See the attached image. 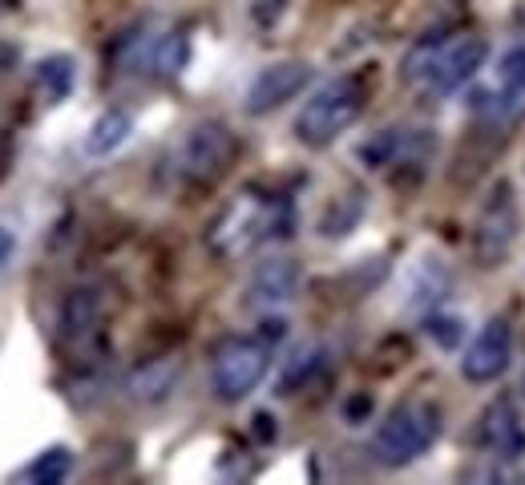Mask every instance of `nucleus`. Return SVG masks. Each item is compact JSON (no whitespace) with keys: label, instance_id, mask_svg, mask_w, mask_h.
Returning a JSON list of instances; mask_svg holds the SVG:
<instances>
[{"label":"nucleus","instance_id":"1","mask_svg":"<svg viewBox=\"0 0 525 485\" xmlns=\"http://www.w3.org/2000/svg\"><path fill=\"white\" fill-rule=\"evenodd\" d=\"M485 53H489V45L481 33H461L449 41H420L404 57L400 77L420 85L429 97H445V93L461 89L465 81H473V73L485 65Z\"/></svg>","mask_w":525,"mask_h":485},{"label":"nucleus","instance_id":"2","mask_svg":"<svg viewBox=\"0 0 525 485\" xmlns=\"http://www.w3.org/2000/svg\"><path fill=\"white\" fill-rule=\"evenodd\" d=\"M368 106V81L360 73H340L315 89L295 114V142L307 150H328Z\"/></svg>","mask_w":525,"mask_h":485},{"label":"nucleus","instance_id":"3","mask_svg":"<svg viewBox=\"0 0 525 485\" xmlns=\"http://www.w3.org/2000/svg\"><path fill=\"white\" fill-rule=\"evenodd\" d=\"M441 437V409L433 401H400L372 433V461L400 469L412 465L420 453H429L433 441Z\"/></svg>","mask_w":525,"mask_h":485},{"label":"nucleus","instance_id":"4","mask_svg":"<svg viewBox=\"0 0 525 485\" xmlns=\"http://www.w3.org/2000/svg\"><path fill=\"white\" fill-rule=\"evenodd\" d=\"M279 223H287V211L275 199L243 194V199L223 207V215L210 223L206 247L215 255H223V259H239V255L255 251L259 243H267L271 235H279Z\"/></svg>","mask_w":525,"mask_h":485},{"label":"nucleus","instance_id":"5","mask_svg":"<svg viewBox=\"0 0 525 485\" xmlns=\"http://www.w3.org/2000/svg\"><path fill=\"white\" fill-rule=\"evenodd\" d=\"M235 158H239V138L231 134V126L198 122L186 130V138L174 154V170L186 190H210L231 174Z\"/></svg>","mask_w":525,"mask_h":485},{"label":"nucleus","instance_id":"6","mask_svg":"<svg viewBox=\"0 0 525 485\" xmlns=\"http://www.w3.org/2000/svg\"><path fill=\"white\" fill-rule=\"evenodd\" d=\"M521 235V203H517V190L509 178H493L489 190L481 194V207H477V219H473V235H469V247H473V259L481 267H501L513 251Z\"/></svg>","mask_w":525,"mask_h":485},{"label":"nucleus","instance_id":"7","mask_svg":"<svg viewBox=\"0 0 525 485\" xmlns=\"http://www.w3.org/2000/svg\"><path fill=\"white\" fill-rule=\"evenodd\" d=\"M271 368V344L263 336H227L210 356V388L227 405L247 401Z\"/></svg>","mask_w":525,"mask_h":485},{"label":"nucleus","instance_id":"8","mask_svg":"<svg viewBox=\"0 0 525 485\" xmlns=\"http://www.w3.org/2000/svg\"><path fill=\"white\" fill-rule=\"evenodd\" d=\"M186 57H190V37L182 29H166V33H154V29H130L126 41H122V61L126 69L142 73V77H154V81H170L186 69Z\"/></svg>","mask_w":525,"mask_h":485},{"label":"nucleus","instance_id":"9","mask_svg":"<svg viewBox=\"0 0 525 485\" xmlns=\"http://www.w3.org/2000/svg\"><path fill=\"white\" fill-rule=\"evenodd\" d=\"M311 85V65L307 61H271L255 73V81L247 85V97H243V110L251 118H267L275 114L279 106H287L291 97H299L303 89Z\"/></svg>","mask_w":525,"mask_h":485},{"label":"nucleus","instance_id":"10","mask_svg":"<svg viewBox=\"0 0 525 485\" xmlns=\"http://www.w3.org/2000/svg\"><path fill=\"white\" fill-rule=\"evenodd\" d=\"M513 360V320L509 316H489L481 332L465 344L461 356V376L469 384H493Z\"/></svg>","mask_w":525,"mask_h":485},{"label":"nucleus","instance_id":"11","mask_svg":"<svg viewBox=\"0 0 525 485\" xmlns=\"http://www.w3.org/2000/svg\"><path fill=\"white\" fill-rule=\"evenodd\" d=\"M477 110L497 130L509 126V122H517V118H525V41L513 45L501 57V65H497V89L481 93Z\"/></svg>","mask_w":525,"mask_h":485},{"label":"nucleus","instance_id":"12","mask_svg":"<svg viewBox=\"0 0 525 485\" xmlns=\"http://www.w3.org/2000/svg\"><path fill=\"white\" fill-rule=\"evenodd\" d=\"M429 150H433V138L429 130L420 126H388L380 130L372 142L360 146V158L364 166L372 170H388V166H425L429 162Z\"/></svg>","mask_w":525,"mask_h":485},{"label":"nucleus","instance_id":"13","mask_svg":"<svg viewBox=\"0 0 525 485\" xmlns=\"http://www.w3.org/2000/svg\"><path fill=\"white\" fill-rule=\"evenodd\" d=\"M101 324H105V296H101V287L81 283V287H73L69 296L61 300L57 328H61V340H65V344L85 348L89 340H97Z\"/></svg>","mask_w":525,"mask_h":485},{"label":"nucleus","instance_id":"14","mask_svg":"<svg viewBox=\"0 0 525 485\" xmlns=\"http://www.w3.org/2000/svg\"><path fill=\"white\" fill-rule=\"evenodd\" d=\"M477 441L485 453L501 457V461H517L525 457V425H521V413L509 397H497L485 413H481V425H477Z\"/></svg>","mask_w":525,"mask_h":485},{"label":"nucleus","instance_id":"15","mask_svg":"<svg viewBox=\"0 0 525 485\" xmlns=\"http://www.w3.org/2000/svg\"><path fill=\"white\" fill-rule=\"evenodd\" d=\"M299 263L291 255H267L255 263L251 271V283H247V300L255 308H279L287 300H295L299 291Z\"/></svg>","mask_w":525,"mask_h":485},{"label":"nucleus","instance_id":"16","mask_svg":"<svg viewBox=\"0 0 525 485\" xmlns=\"http://www.w3.org/2000/svg\"><path fill=\"white\" fill-rule=\"evenodd\" d=\"M182 380V356L166 352V356H150L142 360L130 376H126V393L138 401V405H158L166 401Z\"/></svg>","mask_w":525,"mask_h":485},{"label":"nucleus","instance_id":"17","mask_svg":"<svg viewBox=\"0 0 525 485\" xmlns=\"http://www.w3.org/2000/svg\"><path fill=\"white\" fill-rule=\"evenodd\" d=\"M134 130V118L126 110H105L93 118V126L85 130V154L89 158H110Z\"/></svg>","mask_w":525,"mask_h":485},{"label":"nucleus","instance_id":"18","mask_svg":"<svg viewBox=\"0 0 525 485\" xmlns=\"http://www.w3.org/2000/svg\"><path fill=\"white\" fill-rule=\"evenodd\" d=\"M69 473H73V453L65 445H49L25 465V481L33 485H61Z\"/></svg>","mask_w":525,"mask_h":485},{"label":"nucleus","instance_id":"19","mask_svg":"<svg viewBox=\"0 0 525 485\" xmlns=\"http://www.w3.org/2000/svg\"><path fill=\"white\" fill-rule=\"evenodd\" d=\"M73 77H77V65L65 53H53V57L37 61V81L49 93V102H65V97L73 93Z\"/></svg>","mask_w":525,"mask_h":485},{"label":"nucleus","instance_id":"20","mask_svg":"<svg viewBox=\"0 0 525 485\" xmlns=\"http://www.w3.org/2000/svg\"><path fill=\"white\" fill-rule=\"evenodd\" d=\"M324 364V348L320 344H307V348H299L291 360H287V368H283V393H295V388H303L311 376H315V368Z\"/></svg>","mask_w":525,"mask_h":485},{"label":"nucleus","instance_id":"21","mask_svg":"<svg viewBox=\"0 0 525 485\" xmlns=\"http://www.w3.org/2000/svg\"><path fill=\"white\" fill-rule=\"evenodd\" d=\"M287 5H291V0H251V21H255L259 29H275V25L283 21Z\"/></svg>","mask_w":525,"mask_h":485},{"label":"nucleus","instance_id":"22","mask_svg":"<svg viewBox=\"0 0 525 485\" xmlns=\"http://www.w3.org/2000/svg\"><path fill=\"white\" fill-rule=\"evenodd\" d=\"M429 332H433V336H437L445 348H449V344H457V336H461L457 320H449V316H445V320H433V324H429Z\"/></svg>","mask_w":525,"mask_h":485},{"label":"nucleus","instance_id":"23","mask_svg":"<svg viewBox=\"0 0 525 485\" xmlns=\"http://www.w3.org/2000/svg\"><path fill=\"white\" fill-rule=\"evenodd\" d=\"M13 255H17V235L9 227H0V271L13 263Z\"/></svg>","mask_w":525,"mask_h":485},{"label":"nucleus","instance_id":"24","mask_svg":"<svg viewBox=\"0 0 525 485\" xmlns=\"http://www.w3.org/2000/svg\"><path fill=\"white\" fill-rule=\"evenodd\" d=\"M364 413H372V401H368V397H356V401H348V405H344V417H348L352 425H356V421H364Z\"/></svg>","mask_w":525,"mask_h":485},{"label":"nucleus","instance_id":"25","mask_svg":"<svg viewBox=\"0 0 525 485\" xmlns=\"http://www.w3.org/2000/svg\"><path fill=\"white\" fill-rule=\"evenodd\" d=\"M255 437L259 441H275V417L271 413H255Z\"/></svg>","mask_w":525,"mask_h":485},{"label":"nucleus","instance_id":"26","mask_svg":"<svg viewBox=\"0 0 525 485\" xmlns=\"http://www.w3.org/2000/svg\"><path fill=\"white\" fill-rule=\"evenodd\" d=\"M283 332H287V324H283V320H263V328H259V336H263L267 344L283 340Z\"/></svg>","mask_w":525,"mask_h":485},{"label":"nucleus","instance_id":"27","mask_svg":"<svg viewBox=\"0 0 525 485\" xmlns=\"http://www.w3.org/2000/svg\"><path fill=\"white\" fill-rule=\"evenodd\" d=\"M5 9H9V0H0V13H5Z\"/></svg>","mask_w":525,"mask_h":485}]
</instances>
